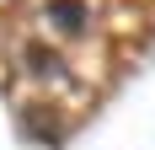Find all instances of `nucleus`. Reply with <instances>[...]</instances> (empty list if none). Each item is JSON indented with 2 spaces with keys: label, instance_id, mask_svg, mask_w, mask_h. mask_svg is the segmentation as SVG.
Returning <instances> with one entry per match:
<instances>
[{
  "label": "nucleus",
  "instance_id": "nucleus-1",
  "mask_svg": "<svg viewBox=\"0 0 155 150\" xmlns=\"http://www.w3.org/2000/svg\"><path fill=\"white\" fill-rule=\"evenodd\" d=\"M48 11H54V22H59L64 32H80V27H86V0H54Z\"/></svg>",
  "mask_w": 155,
  "mask_h": 150
}]
</instances>
